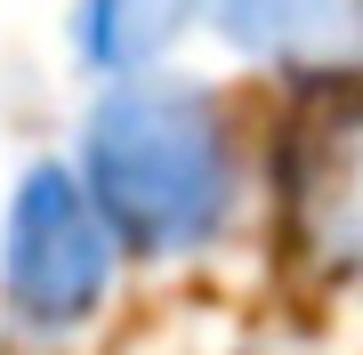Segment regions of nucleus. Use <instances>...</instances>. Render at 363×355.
<instances>
[{"instance_id":"2","label":"nucleus","mask_w":363,"mask_h":355,"mask_svg":"<svg viewBox=\"0 0 363 355\" xmlns=\"http://www.w3.org/2000/svg\"><path fill=\"white\" fill-rule=\"evenodd\" d=\"M121 235L81 162H33L0 202V315L25 347H73L121 283Z\"/></svg>"},{"instance_id":"1","label":"nucleus","mask_w":363,"mask_h":355,"mask_svg":"<svg viewBox=\"0 0 363 355\" xmlns=\"http://www.w3.org/2000/svg\"><path fill=\"white\" fill-rule=\"evenodd\" d=\"M73 162L105 202L113 235L145 266H186L242 218V137L218 89L145 65L113 73L81 113Z\"/></svg>"},{"instance_id":"4","label":"nucleus","mask_w":363,"mask_h":355,"mask_svg":"<svg viewBox=\"0 0 363 355\" xmlns=\"http://www.w3.org/2000/svg\"><path fill=\"white\" fill-rule=\"evenodd\" d=\"M202 25L259 73L291 81L363 73V0H202Z\"/></svg>"},{"instance_id":"5","label":"nucleus","mask_w":363,"mask_h":355,"mask_svg":"<svg viewBox=\"0 0 363 355\" xmlns=\"http://www.w3.org/2000/svg\"><path fill=\"white\" fill-rule=\"evenodd\" d=\"M202 25V0H73V57L97 81L145 73Z\"/></svg>"},{"instance_id":"3","label":"nucleus","mask_w":363,"mask_h":355,"mask_svg":"<svg viewBox=\"0 0 363 355\" xmlns=\"http://www.w3.org/2000/svg\"><path fill=\"white\" fill-rule=\"evenodd\" d=\"M274 210L291 266L331 307H363V81H323L274 154Z\"/></svg>"}]
</instances>
